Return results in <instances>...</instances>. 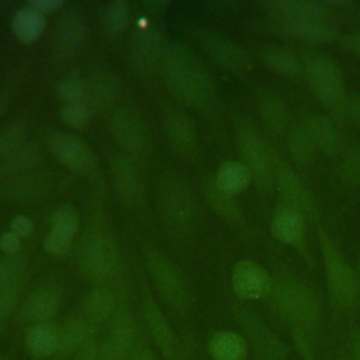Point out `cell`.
I'll return each mask as SVG.
<instances>
[{
    "mask_svg": "<svg viewBox=\"0 0 360 360\" xmlns=\"http://www.w3.org/2000/svg\"><path fill=\"white\" fill-rule=\"evenodd\" d=\"M336 360H352L350 356H349V352H347V347L346 346H342L338 353H336Z\"/></svg>",
    "mask_w": 360,
    "mask_h": 360,
    "instance_id": "obj_58",
    "label": "cell"
},
{
    "mask_svg": "<svg viewBox=\"0 0 360 360\" xmlns=\"http://www.w3.org/2000/svg\"><path fill=\"white\" fill-rule=\"evenodd\" d=\"M277 316L290 328L292 339L305 338L316 343L322 318L321 301L316 292L291 274L273 278L270 292Z\"/></svg>",
    "mask_w": 360,
    "mask_h": 360,
    "instance_id": "obj_1",
    "label": "cell"
},
{
    "mask_svg": "<svg viewBox=\"0 0 360 360\" xmlns=\"http://www.w3.org/2000/svg\"><path fill=\"white\" fill-rule=\"evenodd\" d=\"M27 6L41 14H46V13H52V11H56L60 7H63L65 1H62V0H32Z\"/></svg>",
    "mask_w": 360,
    "mask_h": 360,
    "instance_id": "obj_52",
    "label": "cell"
},
{
    "mask_svg": "<svg viewBox=\"0 0 360 360\" xmlns=\"http://www.w3.org/2000/svg\"><path fill=\"white\" fill-rule=\"evenodd\" d=\"M27 128L22 124L13 122L0 129V158L24 145Z\"/></svg>",
    "mask_w": 360,
    "mask_h": 360,
    "instance_id": "obj_44",
    "label": "cell"
},
{
    "mask_svg": "<svg viewBox=\"0 0 360 360\" xmlns=\"http://www.w3.org/2000/svg\"><path fill=\"white\" fill-rule=\"evenodd\" d=\"M231 284L238 298L253 301L270 297L273 288V277L259 263L243 259L233 266Z\"/></svg>",
    "mask_w": 360,
    "mask_h": 360,
    "instance_id": "obj_13",
    "label": "cell"
},
{
    "mask_svg": "<svg viewBox=\"0 0 360 360\" xmlns=\"http://www.w3.org/2000/svg\"><path fill=\"white\" fill-rule=\"evenodd\" d=\"M42 162V153L32 145H22L18 149L0 158V173L17 176L32 172Z\"/></svg>",
    "mask_w": 360,
    "mask_h": 360,
    "instance_id": "obj_31",
    "label": "cell"
},
{
    "mask_svg": "<svg viewBox=\"0 0 360 360\" xmlns=\"http://www.w3.org/2000/svg\"><path fill=\"white\" fill-rule=\"evenodd\" d=\"M257 110L263 124L270 132L276 135L284 132L288 122V114L281 98L273 93H262L257 98Z\"/></svg>",
    "mask_w": 360,
    "mask_h": 360,
    "instance_id": "obj_33",
    "label": "cell"
},
{
    "mask_svg": "<svg viewBox=\"0 0 360 360\" xmlns=\"http://www.w3.org/2000/svg\"><path fill=\"white\" fill-rule=\"evenodd\" d=\"M87 21L77 10L65 11L56 21L51 39V58L56 63L73 60L87 41Z\"/></svg>",
    "mask_w": 360,
    "mask_h": 360,
    "instance_id": "obj_9",
    "label": "cell"
},
{
    "mask_svg": "<svg viewBox=\"0 0 360 360\" xmlns=\"http://www.w3.org/2000/svg\"><path fill=\"white\" fill-rule=\"evenodd\" d=\"M235 319L256 360H290L285 345L259 314L240 307L235 309Z\"/></svg>",
    "mask_w": 360,
    "mask_h": 360,
    "instance_id": "obj_5",
    "label": "cell"
},
{
    "mask_svg": "<svg viewBox=\"0 0 360 360\" xmlns=\"http://www.w3.org/2000/svg\"><path fill=\"white\" fill-rule=\"evenodd\" d=\"M111 176L115 191L128 207L139 205L143 201L145 187L141 173L134 160L127 155H114L111 159Z\"/></svg>",
    "mask_w": 360,
    "mask_h": 360,
    "instance_id": "obj_16",
    "label": "cell"
},
{
    "mask_svg": "<svg viewBox=\"0 0 360 360\" xmlns=\"http://www.w3.org/2000/svg\"><path fill=\"white\" fill-rule=\"evenodd\" d=\"M165 4H166V1H148V3H145V7L152 13V11H155V10L163 8Z\"/></svg>",
    "mask_w": 360,
    "mask_h": 360,
    "instance_id": "obj_57",
    "label": "cell"
},
{
    "mask_svg": "<svg viewBox=\"0 0 360 360\" xmlns=\"http://www.w3.org/2000/svg\"><path fill=\"white\" fill-rule=\"evenodd\" d=\"M45 25L46 22L44 14L32 10L28 6L18 8L11 22L14 35L24 44L35 42L44 34Z\"/></svg>",
    "mask_w": 360,
    "mask_h": 360,
    "instance_id": "obj_32",
    "label": "cell"
},
{
    "mask_svg": "<svg viewBox=\"0 0 360 360\" xmlns=\"http://www.w3.org/2000/svg\"><path fill=\"white\" fill-rule=\"evenodd\" d=\"M204 191L208 198V202L218 212V215H221L231 224L238 225L242 222V211L236 201L233 200V195L219 190L215 183H208L204 187Z\"/></svg>",
    "mask_w": 360,
    "mask_h": 360,
    "instance_id": "obj_38",
    "label": "cell"
},
{
    "mask_svg": "<svg viewBox=\"0 0 360 360\" xmlns=\"http://www.w3.org/2000/svg\"><path fill=\"white\" fill-rule=\"evenodd\" d=\"M163 73L172 93L190 107H204L214 96V82L204 63L183 44L167 45Z\"/></svg>",
    "mask_w": 360,
    "mask_h": 360,
    "instance_id": "obj_2",
    "label": "cell"
},
{
    "mask_svg": "<svg viewBox=\"0 0 360 360\" xmlns=\"http://www.w3.org/2000/svg\"><path fill=\"white\" fill-rule=\"evenodd\" d=\"M8 103H10V91L0 93V117L4 112V110L7 108Z\"/></svg>",
    "mask_w": 360,
    "mask_h": 360,
    "instance_id": "obj_56",
    "label": "cell"
},
{
    "mask_svg": "<svg viewBox=\"0 0 360 360\" xmlns=\"http://www.w3.org/2000/svg\"><path fill=\"white\" fill-rule=\"evenodd\" d=\"M338 112L349 122L360 127V94L346 96Z\"/></svg>",
    "mask_w": 360,
    "mask_h": 360,
    "instance_id": "obj_47",
    "label": "cell"
},
{
    "mask_svg": "<svg viewBox=\"0 0 360 360\" xmlns=\"http://www.w3.org/2000/svg\"><path fill=\"white\" fill-rule=\"evenodd\" d=\"M59 326L53 321L28 325L24 333V349L35 359H52L58 350Z\"/></svg>",
    "mask_w": 360,
    "mask_h": 360,
    "instance_id": "obj_22",
    "label": "cell"
},
{
    "mask_svg": "<svg viewBox=\"0 0 360 360\" xmlns=\"http://www.w3.org/2000/svg\"><path fill=\"white\" fill-rule=\"evenodd\" d=\"M91 117L93 108L86 101L65 103L60 108L62 121L75 129L86 128L91 121Z\"/></svg>",
    "mask_w": 360,
    "mask_h": 360,
    "instance_id": "obj_40",
    "label": "cell"
},
{
    "mask_svg": "<svg viewBox=\"0 0 360 360\" xmlns=\"http://www.w3.org/2000/svg\"><path fill=\"white\" fill-rule=\"evenodd\" d=\"M260 58L267 68L280 76L294 79L301 73V63L292 53L287 52L285 49L269 46L260 52Z\"/></svg>",
    "mask_w": 360,
    "mask_h": 360,
    "instance_id": "obj_36",
    "label": "cell"
},
{
    "mask_svg": "<svg viewBox=\"0 0 360 360\" xmlns=\"http://www.w3.org/2000/svg\"><path fill=\"white\" fill-rule=\"evenodd\" d=\"M120 250L114 238L100 228L90 229L79 249L80 274L89 281L103 284L120 271Z\"/></svg>",
    "mask_w": 360,
    "mask_h": 360,
    "instance_id": "obj_4",
    "label": "cell"
},
{
    "mask_svg": "<svg viewBox=\"0 0 360 360\" xmlns=\"http://www.w3.org/2000/svg\"><path fill=\"white\" fill-rule=\"evenodd\" d=\"M169 143L177 153H190L197 142V127L191 117L181 110H170L165 118Z\"/></svg>",
    "mask_w": 360,
    "mask_h": 360,
    "instance_id": "obj_23",
    "label": "cell"
},
{
    "mask_svg": "<svg viewBox=\"0 0 360 360\" xmlns=\"http://www.w3.org/2000/svg\"><path fill=\"white\" fill-rule=\"evenodd\" d=\"M128 360H158V357L145 336H139Z\"/></svg>",
    "mask_w": 360,
    "mask_h": 360,
    "instance_id": "obj_49",
    "label": "cell"
},
{
    "mask_svg": "<svg viewBox=\"0 0 360 360\" xmlns=\"http://www.w3.org/2000/svg\"><path fill=\"white\" fill-rule=\"evenodd\" d=\"M278 24L294 38L311 44L329 42L336 37L335 28L326 20H294Z\"/></svg>",
    "mask_w": 360,
    "mask_h": 360,
    "instance_id": "obj_30",
    "label": "cell"
},
{
    "mask_svg": "<svg viewBox=\"0 0 360 360\" xmlns=\"http://www.w3.org/2000/svg\"><path fill=\"white\" fill-rule=\"evenodd\" d=\"M142 316L155 347L166 360H174L177 347L173 329L165 314L162 312L160 307L148 292L143 295L142 300Z\"/></svg>",
    "mask_w": 360,
    "mask_h": 360,
    "instance_id": "obj_17",
    "label": "cell"
},
{
    "mask_svg": "<svg viewBox=\"0 0 360 360\" xmlns=\"http://www.w3.org/2000/svg\"><path fill=\"white\" fill-rule=\"evenodd\" d=\"M98 350L100 342L96 338V332H91L77 349L72 360H98Z\"/></svg>",
    "mask_w": 360,
    "mask_h": 360,
    "instance_id": "obj_48",
    "label": "cell"
},
{
    "mask_svg": "<svg viewBox=\"0 0 360 360\" xmlns=\"http://www.w3.org/2000/svg\"><path fill=\"white\" fill-rule=\"evenodd\" d=\"M94 328L83 316H69L59 326V343L51 360H72Z\"/></svg>",
    "mask_w": 360,
    "mask_h": 360,
    "instance_id": "obj_26",
    "label": "cell"
},
{
    "mask_svg": "<svg viewBox=\"0 0 360 360\" xmlns=\"http://www.w3.org/2000/svg\"><path fill=\"white\" fill-rule=\"evenodd\" d=\"M315 143L305 125H294L288 134V150L300 166H309L315 158Z\"/></svg>",
    "mask_w": 360,
    "mask_h": 360,
    "instance_id": "obj_37",
    "label": "cell"
},
{
    "mask_svg": "<svg viewBox=\"0 0 360 360\" xmlns=\"http://www.w3.org/2000/svg\"><path fill=\"white\" fill-rule=\"evenodd\" d=\"M129 18V7L124 0L111 1L104 11V30L110 37H120L127 25Z\"/></svg>",
    "mask_w": 360,
    "mask_h": 360,
    "instance_id": "obj_39",
    "label": "cell"
},
{
    "mask_svg": "<svg viewBox=\"0 0 360 360\" xmlns=\"http://www.w3.org/2000/svg\"><path fill=\"white\" fill-rule=\"evenodd\" d=\"M115 311L117 297L112 288L105 284H97L84 300L83 318L94 328L111 321Z\"/></svg>",
    "mask_w": 360,
    "mask_h": 360,
    "instance_id": "obj_25",
    "label": "cell"
},
{
    "mask_svg": "<svg viewBox=\"0 0 360 360\" xmlns=\"http://www.w3.org/2000/svg\"><path fill=\"white\" fill-rule=\"evenodd\" d=\"M339 42L343 49H346L347 52L360 58V31L340 37Z\"/></svg>",
    "mask_w": 360,
    "mask_h": 360,
    "instance_id": "obj_54",
    "label": "cell"
},
{
    "mask_svg": "<svg viewBox=\"0 0 360 360\" xmlns=\"http://www.w3.org/2000/svg\"><path fill=\"white\" fill-rule=\"evenodd\" d=\"M48 146L55 159L75 173H87L94 167L96 156L87 143L76 135L52 131L48 135Z\"/></svg>",
    "mask_w": 360,
    "mask_h": 360,
    "instance_id": "obj_12",
    "label": "cell"
},
{
    "mask_svg": "<svg viewBox=\"0 0 360 360\" xmlns=\"http://www.w3.org/2000/svg\"><path fill=\"white\" fill-rule=\"evenodd\" d=\"M305 72L312 93L326 107L338 112L346 97L345 80L339 65L325 55H318L307 63Z\"/></svg>",
    "mask_w": 360,
    "mask_h": 360,
    "instance_id": "obj_8",
    "label": "cell"
},
{
    "mask_svg": "<svg viewBox=\"0 0 360 360\" xmlns=\"http://www.w3.org/2000/svg\"><path fill=\"white\" fill-rule=\"evenodd\" d=\"M264 7L277 24L294 20H326L328 14V6L321 1L274 0L266 1Z\"/></svg>",
    "mask_w": 360,
    "mask_h": 360,
    "instance_id": "obj_21",
    "label": "cell"
},
{
    "mask_svg": "<svg viewBox=\"0 0 360 360\" xmlns=\"http://www.w3.org/2000/svg\"><path fill=\"white\" fill-rule=\"evenodd\" d=\"M70 246H72V238L55 229H51L44 239L45 252L55 257L65 256L70 250Z\"/></svg>",
    "mask_w": 360,
    "mask_h": 360,
    "instance_id": "obj_46",
    "label": "cell"
},
{
    "mask_svg": "<svg viewBox=\"0 0 360 360\" xmlns=\"http://www.w3.org/2000/svg\"><path fill=\"white\" fill-rule=\"evenodd\" d=\"M52 229L73 238V235H76V232L79 229V218H77V214L75 212V210L69 208V207L59 208L53 215Z\"/></svg>",
    "mask_w": 360,
    "mask_h": 360,
    "instance_id": "obj_45",
    "label": "cell"
},
{
    "mask_svg": "<svg viewBox=\"0 0 360 360\" xmlns=\"http://www.w3.org/2000/svg\"><path fill=\"white\" fill-rule=\"evenodd\" d=\"M273 179L277 190L284 198V204L297 210L304 217H315V201L291 167L273 155Z\"/></svg>",
    "mask_w": 360,
    "mask_h": 360,
    "instance_id": "obj_15",
    "label": "cell"
},
{
    "mask_svg": "<svg viewBox=\"0 0 360 360\" xmlns=\"http://www.w3.org/2000/svg\"><path fill=\"white\" fill-rule=\"evenodd\" d=\"M236 139L240 156L245 166L249 169L252 179L262 186H266L269 179L273 177V155L267 148V143L259 131L248 122L239 125Z\"/></svg>",
    "mask_w": 360,
    "mask_h": 360,
    "instance_id": "obj_11",
    "label": "cell"
},
{
    "mask_svg": "<svg viewBox=\"0 0 360 360\" xmlns=\"http://www.w3.org/2000/svg\"><path fill=\"white\" fill-rule=\"evenodd\" d=\"M159 207L167 226L173 231H186L195 217L194 198L181 179L165 176L159 183Z\"/></svg>",
    "mask_w": 360,
    "mask_h": 360,
    "instance_id": "obj_6",
    "label": "cell"
},
{
    "mask_svg": "<svg viewBox=\"0 0 360 360\" xmlns=\"http://www.w3.org/2000/svg\"><path fill=\"white\" fill-rule=\"evenodd\" d=\"M32 221L28 218V217H24V215H18L15 217L11 224H10V231L13 233H15L17 236H25L28 233H31L32 231Z\"/></svg>",
    "mask_w": 360,
    "mask_h": 360,
    "instance_id": "obj_53",
    "label": "cell"
},
{
    "mask_svg": "<svg viewBox=\"0 0 360 360\" xmlns=\"http://www.w3.org/2000/svg\"><path fill=\"white\" fill-rule=\"evenodd\" d=\"M0 360H7V359L6 357H0Z\"/></svg>",
    "mask_w": 360,
    "mask_h": 360,
    "instance_id": "obj_59",
    "label": "cell"
},
{
    "mask_svg": "<svg viewBox=\"0 0 360 360\" xmlns=\"http://www.w3.org/2000/svg\"><path fill=\"white\" fill-rule=\"evenodd\" d=\"M359 264H360V260H359Z\"/></svg>",
    "mask_w": 360,
    "mask_h": 360,
    "instance_id": "obj_61",
    "label": "cell"
},
{
    "mask_svg": "<svg viewBox=\"0 0 360 360\" xmlns=\"http://www.w3.org/2000/svg\"><path fill=\"white\" fill-rule=\"evenodd\" d=\"M250 180L252 174L243 162L229 160L221 165L214 183L224 193L233 195L246 188Z\"/></svg>",
    "mask_w": 360,
    "mask_h": 360,
    "instance_id": "obj_34",
    "label": "cell"
},
{
    "mask_svg": "<svg viewBox=\"0 0 360 360\" xmlns=\"http://www.w3.org/2000/svg\"><path fill=\"white\" fill-rule=\"evenodd\" d=\"M207 350L212 360H246L249 345L238 332L219 330L210 338Z\"/></svg>",
    "mask_w": 360,
    "mask_h": 360,
    "instance_id": "obj_29",
    "label": "cell"
},
{
    "mask_svg": "<svg viewBox=\"0 0 360 360\" xmlns=\"http://www.w3.org/2000/svg\"><path fill=\"white\" fill-rule=\"evenodd\" d=\"M60 290L53 283H45L34 288L20 308V319L27 323L52 321L60 307Z\"/></svg>",
    "mask_w": 360,
    "mask_h": 360,
    "instance_id": "obj_18",
    "label": "cell"
},
{
    "mask_svg": "<svg viewBox=\"0 0 360 360\" xmlns=\"http://www.w3.org/2000/svg\"><path fill=\"white\" fill-rule=\"evenodd\" d=\"M45 188V181L38 174H17L4 183L1 191L4 195L13 200H32L39 195Z\"/></svg>",
    "mask_w": 360,
    "mask_h": 360,
    "instance_id": "obj_35",
    "label": "cell"
},
{
    "mask_svg": "<svg viewBox=\"0 0 360 360\" xmlns=\"http://www.w3.org/2000/svg\"><path fill=\"white\" fill-rule=\"evenodd\" d=\"M98 360H128L125 354H122L107 338L100 343Z\"/></svg>",
    "mask_w": 360,
    "mask_h": 360,
    "instance_id": "obj_51",
    "label": "cell"
},
{
    "mask_svg": "<svg viewBox=\"0 0 360 360\" xmlns=\"http://www.w3.org/2000/svg\"><path fill=\"white\" fill-rule=\"evenodd\" d=\"M318 235L329 295L339 309L353 312L360 304V280L330 238L322 231Z\"/></svg>",
    "mask_w": 360,
    "mask_h": 360,
    "instance_id": "obj_3",
    "label": "cell"
},
{
    "mask_svg": "<svg viewBox=\"0 0 360 360\" xmlns=\"http://www.w3.org/2000/svg\"><path fill=\"white\" fill-rule=\"evenodd\" d=\"M271 232L276 239L302 250L304 246V215L297 210L283 205L271 219Z\"/></svg>",
    "mask_w": 360,
    "mask_h": 360,
    "instance_id": "obj_27",
    "label": "cell"
},
{
    "mask_svg": "<svg viewBox=\"0 0 360 360\" xmlns=\"http://www.w3.org/2000/svg\"><path fill=\"white\" fill-rule=\"evenodd\" d=\"M339 177L346 186H360V145L350 148L345 155L339 167Z\"/></svg>",
    "mask_w": 360,
    "mask_h": 360,
    "instance_id": "obj_43",
    "label": "cell"
},
{
    "mask_svg": "<svg viewBox=\"0 0 360 360\" xmlns=\"http://www.w3.org/2000/svg\"><path fill=\"white\" fill-rule=\"evenodd\" d=\"M24 269L25 263L21 256H6L0 259V291L24 283Z\"/></svg>",
    "mask_w": 360,
    "mask_h": 360,
    "instance_id": "obj_41",
    "label": "cell"
},
{
    "mask_svg": "<svg viewBox=\"0 0 360 360\" xmlns=\"http://www.w3.org/2000/svg\"><path fill=\"white\" fill-rule=\"evenodd\" d=\"M110 129L124 155L141 158L149 150L148 131L142 117L131 107L114 108L110 114Z\"/></svg>",
    "mask_w": 360,
    "mask_h": 360,
    "instance_id": "obj_10",
    "label": "cell"
},
{
    "mask_svg": "<svg viewBox=\"0 0 360 360\" xmlns=\"http://www.w3.org/2000/svg\"><path fill=\"white\" fill-rule=\"evenodd\" d=\"M120 83L108 69H97L86 79V103L94 110H110L118 97Z\"/></svg>",
    "mask_w": 360,
    "mask_h": 360,
    "instance_id": "obj_20",
    "label": "cell"
},
{
    "mask_svg": "<svg viewBox=\"0 0 360 360\" xmlns=\"http://www.w3.org/2000/svg\"><path fill=\"white\" fill-rule=\"evenodd\" d=\"M21 240L20 236H17L15 233H13L11 231L3 232L0 235V249L7 255V256H14L17 255L18 249H20Z\"/></svg>",
    "mask_w": 360,
    "mask_h": 360,
    "instance_id": "obj_50",
    "label": "cell"
},
{
    "mask_svg": "<svg viewBox=\"0 0 360 360\" xmlns=\"http://www.w3.org/2000/svg\"><path fill=\"white\" fill-rule=\"evenodd\" d=\"M146 264L150 278L167 305L183 311L188 304V288L180 269L159 250L146 252Z\"/></svg>",
    "mask_w": 360,
    "mask_h": 360,
    "instance_id": "obj_7",
    "label": "cell"
},
{
    "mask_svg": "<svg viewBox=\"0 0 360 360\" xmlns=\"http://www.w3.org/2000/svg\"><path fill=\"white\" fill-rule=\"evenodd\" d=\"M138 323L134 314L125 308H117L114 316L110 321V329L107 339L127 357H129L136 340L139 339Z\"/></svg>",
    "mask_w": 360,
    "mask_h": 360,
    "instance_id": "obj_28",
    "label": "cell"
},
{
    "mask_svg": "<svg viewBox=\"0 0 360 360\" xmlns=\"http://www.w3.org/2000/svg\"><path fill=\"white\" fill-rule=\"evenodd\" d=\"M167 49L163 34L158 30L138 32L131 45V62L139 73H150L163 62Z\"/></svg>",
    "mask_w": 360,
    "mask_h": 360,
    "instance_id": "obj_19",
    "label": "cell"
},
{
    "mask_svg": "<svg viewBox=\"0 0 360 360\" xmlns=\"http://www.w3.org/2000/svg\"><path fill=\"white\" fill-rule=\"evenodd\" d=\"M346 347L352 360H360V328H353L350 330Z\"/></svg>",
    "mask_w": 360,
    "mask_h": 360,
    "instance_id": "obj_55",
    "label": "cell"
},
{
    "mask_svg": "<svg viewBox=\"0 0 360 360\" xmlns=\"http://www.w3.org/2000/svg\"><path fill=\"white\" fill-rule=\"evenodd\" d=\"M1 328H3V326H1V325H0V333H1Z\"/></svg>",
    "mask_w": 360,
    "mask_h": 360,
    "instance_id": "obj_60",
    "label": "cell"
},
{
    "mask_svg": "<svg viewBox=\"0 0 360 360\" xmlns=\"http://www.w3.org/2000/svg\"><path fill=\"white\" fill-rule=\"evenodd\" d=\"M305 128L309 132L316 149L326 155H336L343 146V135L333 120L314 112L305 121Z\"/></svg>",
    "mask_w": 360,
    "mask_h": 360,
    "instance_id": "obj_24",
    "label": "cell"
},
{
    "mask_svg": "<svg viewBox=\"0 0 360 360\" xmlns=\"http://www.w3.org/2000/svg\"><path fill=\"white\" fill-rule=\"evenodd\" d=\"M58 97L65 103L86 101V79L72 73L62 79L56 87Z\"/></svg>",
    "mask_w": 360,
    "mask_h": 360,
    "instance_id": "obj_42",
    "label": "cell"
},
{
    "mask_svg": "<svg viewBox=\"0 0 360 360\" xmlns=\"http://www.w3.org/2000/svg\"><path fill=\"white\" fill-rule=\"evenodd\" d=\"M194 39L221 68L236 72L245 66L246 53L243 48L225 34L210 28H197L194 31Z\"/></svg>",
    "mask_w": 360,
    "mask_h": 360,
    "instance_id": "obj_14",
    "label": "cell"
}]
</instances>
